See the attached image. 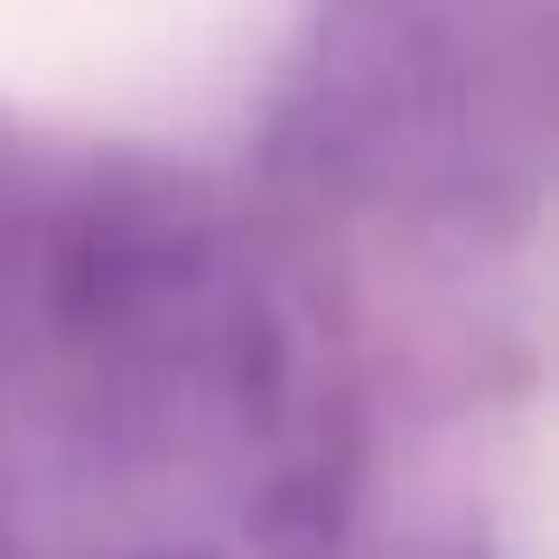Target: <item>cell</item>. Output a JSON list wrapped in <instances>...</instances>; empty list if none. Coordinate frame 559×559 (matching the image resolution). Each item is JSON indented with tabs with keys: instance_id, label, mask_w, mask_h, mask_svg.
Wrapping results in <instances>:
<instances>
[{
	"instance_id": "6da1fadb",
	"label": "cell",
	"mask_w": 559,
	"mask_h": 559,
	"mask_svg": "<svg viewBox=\"0 0 559 559\" xmlns=\"http://www.w3.org/2000/svg\"><path fill=\"white\" fill-rule=\"evenodd\" d=\"M289 0H0V103L94 131H187L252 94Z\"/></svg>"
}]
</instances>
